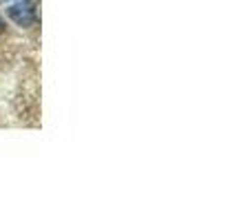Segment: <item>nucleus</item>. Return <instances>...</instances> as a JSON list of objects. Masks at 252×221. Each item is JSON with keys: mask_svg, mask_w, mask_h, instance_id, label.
Masks as SVG:
<instances>
[{"mask_svg": "<svg viewBox=\"0 0 252 221\" xmlns=\"http://www.w3.org/2000/svg\"><path fill=\"white\" fill-rule=\"evenodd\" d=\"M9 18L20 27H29L35 22V9H33V0L27 2H18L13 7H9Z\"/></svg>", "mask_w": 252, "mask_h": 221, "instance_id": "1", "label": "nucleus"}, {"mask_svg": "<svg viewBox=\"0 0 252 221\" xmlns=\"http://www.w3.org/2000/svg\"><path fill=\"white\" fill-rule=\"evenodd\" d=\"M4 31V22H2V18H0V33Z\"/></svg>", "mask_w": 252, "mask_h": 221, "instance_id": "2", "label": "nucleus"}, {"mask_svg": "<svg viewBox=\"0 0 252 221\" xmlns=\"http://www.w3.org/2000/svg\"><path fill=\"white\" fill-rule=\"evenodd\" d=\"M4 2H9V0H4Z\"/></svg>", "mask_w": 252, "mask_h": 221, "instance_id": "3", "label": "nucleus"}]
</instances>
